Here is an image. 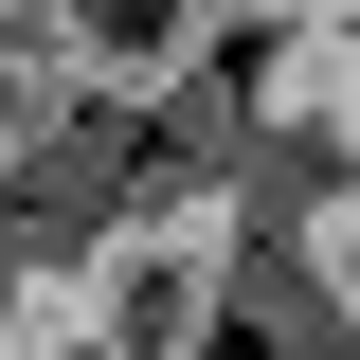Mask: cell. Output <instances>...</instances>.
Returning a JSON list of instances; mask_svg holds the SVG:
<instances>
[{
	"instance_id": "2",
	"label": "cell",
	"mask_w": 360,
	"mask_h": 360,
	"mask_svg": "<svg viewBox=\"0 0 360 360\" xmlns=\"http://www.w3.org/2000/svg\"><path fill=\"white\" fill-rule=\"evenodd\" d=\"M217 18H234V0H54V37H72L90 108H162V90H198Z\"/></svg>"
},
{
	"instance_id": "4",
	"label": "cell",
	"mask_w": 360,
	"mask_h": 360,
	"mask_svg": "<svg viewBox=\"0 0 360 360\" xmlns=\"http://www.w3.org/2000/svg\"><path fill=\"white\" fill-rule=\"evenodd\" d=\"M37 360H108V342H90V324H54V342H37Z\"/></svg>"
},
{
	"instance_id": "3",
	"label": "cell",
	"mask_w": 360,
	"mask_h": 360,
	"mask_svg": "<svg viewBox=\"0 0 360 360\" xmlns=\"http://www.w3.org/2000/svg\"><path fill=\"white\" fill-rule=\"evenodd\" d=\"M54 127H90V72H72V37H54V0H0V180L37 162Z\"/></svg>"
},
{
	"instance_id": "1",
	"label": "cell",
	"mask_w": 360,
	"mask_h": 360,
	"mask_svg": "<svg viewBox=\"0 0 360 360\" xmlns=\"http://www.w3.org/2000/svg\"><path fill=\"white\" fill-rule=\"evenodd\" d=\"M234 288H252V270H234L217 217H127V234H90V252H72V324H90L108 360H198Z\"/></svg>"
}]
</instances>
